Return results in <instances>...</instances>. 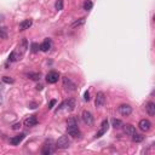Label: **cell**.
I'll use <instances>...</instances> for the list:
<instances>
[{
    "mask_svg": "<svg viewBox=\"0 0 155 155\" xmlns=\"http://www.w3.org/2000/svg\"><path fill=\"white\" fill-rule=\"evenodd\" d=\"M20 60V56L17 55V52L16 51H12L11 53H10V56H9V61L10 62H16V61H18Z\"/></svg>",
    "mask_w": 155,
    "mask_h": 155,
    "instance_id": "d6986e66",
    "label": "cell"
},
{
    "mask_svg": "<svg viewBox=\"0 0 155 155\" xmlns=\"http://www.w3.org/2000/svg\"><path fill=\"white\" fill-rule=\"evenodd\" d=\"M92 7H93V3L91 1V0H86V1L84 3V10L85 11L92 10Z\"/></svg>",
    "mask_w": 155,
    "mask_h": 155,
    "instance_id": "ffe728a7",
    "label": "cell"
},
{
    "mask_svg": "<svg viewBox=\"0 0 155 155\" xmlns=\"http://www.w3.org/2000/svg\"><path fill=\"white\" fill-rule=\"evenodd\" d=\"M69 145H70V141L68 140L67 136L60 137L58 140H57V142H56V147L58 149H67V148H69Z\"/></svg>",
    "mask_w": 155,
    "mask_h": 155,
    "instance_id": "3957f363",
    "label": "cell"
},
{
    "mask_svg": "<svg viewBox=\"0 0 155 155\" xmlns=\"http://www.w3.org/2000/svg\"><path fill=\"white\" fill-rule=\"evenodd\" d=\"M39 50H40L39 44H36V43H33V44H32V46H30V51H32V52H33V53H36Z\"/></svg>",
    "mask_w": 155,
    "mask_h": 155,
    "instance_id": "484cf974",
    "label": "cell"
},
{
    "mask_svg": "<svg viewBox=\"0 0 155 155\" xmlns=\"http://www.w3.org/2000/svg\"><path fill=\"white\" fill-rule=\"evenodd\" d=\"M4 21V15H0V22Z\"/></svg>",
    "mask_w": 155,
    "mask_h": 155,
    "instance_id": "d6a6232c",
    "label": "cell"
},
{
    "mask_svg": "<svg viewBox=\"0 0 155 155\" xmlns=\"http://www.w3.org/2000/svg\"><path fill=\"white\" fill-rule=\"evenodd\" d=\"M20 128H21V124H20V122H17V124H15L12 126V130H20Z\"/></svg>",
    "mask_w": 155,
    "mask_h": 155,
    "instance_id": "f546056e",
    "label": "cell"
},
{
    "mask_svg": "<svg viewBox=\"0 0 155 155\" xmlns=\"http://www.w3.org/2000/svg\"><path fill=\"white\" fill-rule=\"evenodd\" d=\"M85 23V18L83 17V18H79L78 21H75V22H73L72 23V27L73 28H75V27H80V26H83V24Z\"/></svg>",
    "mask_w": 155,
    "mask_h": 155,
    "instance_id": "7402d4cb",
    "label": "cell"
},
{
    "mask_svg": "<svg viewBox=\"0 0 155 155\" xmlns=\"http://www.w3.org/2000/svg\"><path fill=\"white\" fill-rule=\"evenodd\" d=\"M56 103H57L56 100H51L50 103H48V105H47V108H48V109H52V108L55 107V104H56Z\"/></svg>",
    "mask_w": 155,
    "mask_h": 155,
    "instance_id": "83f0119b",
    "label": "cell"
},
{
    "mask_svg": "<svg viewBox=\"0 0 155 155\" xmlns=\"http://www.w3.org/2000/svg\"><path fill=\"white\" fill-rule=\"evenodd\" d=\"M63 87H66V90H68V91H75L76 84L73 83L69 78H63Z\"/></svg>",
    "mask_w": 155,
    "mask_h": 155,
    "instance_id": "30bf717a",
    "label": "cell"
},
{
    "mask_svg": "<svg viewBox=\"0 0 155 155\" xmlns=\"http://www.w3.org/2000/svg\"><path fill=\"white\" fill-rule=\"evenodd\" d=\"M55 9H56L57 11L63 10V0H57L56 4H55Z\"/></svg>",
    "mask_w": 155,
    "mask_h": 155,
    "instance_id": "d4e9b609",
    "label": "cell"
},
{
    "mask_svg": "<svg viewBox=\"0 0 155 155\" xmlns=\"http://www.w3.org/2000/svg\"><path fill=\"white\" fill-rule=\"evenodd\" d=\"M138 127H140L141 131L143 132H148L151 128V122L148 119H142L140 122H138Z\"/></svg>",
    "mask_w": 155,
    "mask_h": 155,
    "instance_id": "52a82bcc",
    "label": "cell"
},
{
    "mask_svg": "<svg viewBox=\"0 0 155 155\" xmlns=\"http://www.w3.org/2000/svg\"><path fill=\"white\" fill-rule=\"evenodd\" d=\"M24 138H26V133H20L17 136L10 138V144H12V145H18L24 140Z\"/></svg>",
    "mask_w": 155,
    "mask_h": 155,
    "instance_id": "7c38bea8",
    "label": "cell"
},
{
    "mask_svg": "<svg viewBox=\"0 0 155 155\" xmlns=\"http://www.w3.org/2000/svg\"><path fill=\"white\" fill-rule=\"evenodd\" d=\"M84 100H85L86 102L90 101V92H88V91H86V92L84 93Z\"/></svg>",
    "mask_w": 155,
    "mask_h": 155,
    "instance_id": "f1b7e54d",
    "label": "cell"
},
{
    "mask_svg": "<svg viewBox=\"0 0 155 155\" xmlns=\"http://www.w3.org/2000/svg\"><path fill=\"white\" fill-rule=\"evenodd\" d=\"M0 103H1V97H0Z\"/></svg>",
    "mask_w": 155,
    "mask_h": 155,
    "instance_id": "836d02e7",
    "label": "cell"
},
{
    "mask_svg": "<svg viewBox=\"0 0 155 155\" xmlns=\"http://www.w3.org/2000/svg\"><path fill=\"white\" fill-rule=\"evenodd\" d=\"M124 132H125L126 135H128V136H132V135L136 132V128H135V126L131 125V124H126V125H124Z\"/></svg>",
    "mask_w": 155,
    "mask_h": 155,
    "instance_id": "e0dca14e",
    "label": "cell"
},
{
    "mask_svg": "<svg viewBox=\"0 0 155 155\" xmlns=\"http://www.w3.org/2000/svg\"><path fill=\"white\" fill-rule=\"evenodd\" d=\"M58 79H60V74L55 70L48 72L47 75H46V81L48 84H56L57 81H58Z\"/></svg>",
    "mask_w": 155,
    "mask_h": 155,
    "instance_id": "8992f818",
    "label": "cell"
},
{
    "mask_svg": "<svg viewBox=\"0 0 155 155\" xmlns=\"http://www.w3.org/2000/svg\"><path fill=\"white\" fill-rule=\"evenodd\" d=\"M112 125H113V127H115V128H120L122 126V121L120 119H113L112 120Z\"/></svg>",
    "mask_w": 155,
    "mask_h": 155,
    "instance_id": "44dd1931",
    "label": "cell"
},
{
    "mask_svg": "<svg viewBox=\"0 0 155 155\" xmlns=\"http://www.w3.org/2000/svg\"><path fill=\"white\" fill-rule=\"evenodd\" d=\"M0 39H7V28L6 27L0 28Z\"/></svg>",
    "mask_w": 155,
    "mask_h": 155,
    "instance_id": "603a6c76",
    "label": "cell"
},
{
    "mask_svg": "<svg viewBox=\"0 0 155 155\" xmlns=\"http://www.w3.org/2000/svg\"><path fill=\"white\" fill-rule=\"evenodd\" d=\"M67 131L72 137H74V138H78V137L81 136V132L79 130V126H78V122H76L75 118H69L67 120Z\"/></svg>",
    "mask_w": 155,
    "mask_h": 155,
    "instance_id": "6da1fadb",
    "label": "cell"
},
{
    "mask_svg": "<svg viewBox=\"0 0 155 155\" xmlns=\"http://www.w3.org/2000/svg\"><path fill=\"white\" fill-rule=\"evenodd\" d=\"M33 24V21L32 20H24L20 23V30H26V29H29Z\"/></svg>",
    "mask_w": 155,
    "mask_h": 155,
    "instance_id": "9a60e30c",
    "label": "cell"
},
{
    "mask_svg": "<svg viewBox=\"0 0 155 155\" xmlns=\"http://www.w3.org/2000/svg\"><path fill=\"white\" fill-rule=\"evenodd\" d=\"M119 113L124 116H128L132 114V107L130 104H121L119 107Z\"/></svg>",
    "mask_w": 155,
    "mask_h": 155,
    "instance_id": "ba28073f",
    "label": "cell"
},
{
    "mask_svg": "<svg viewBox=\"0 0 155 155\" xmlns=\"http://www.w3.org/2000/svg\"><path fill=\"white\" fill-rule=\"evenodd\" d=\"M131 138H132V141L135 142V143H141L143 140H144V136H142V135H138V133H133L132 136H131Z\"/></svg>",
    "mask_w": 155,
    "mask_h": 155,
    "instance_id": "ac0fdd59",
    "label": "cell"
},
{
    "mask_svg": "<svg viewBox=\"0 0 155 155\" xmlns=\"http://www.w3.org/2000/svg\"><path fill=\"white\" fill-rule=\"evenodd\" d=\"M51 45H52L51 39H45L41 43V45H40V50H41L43 52H47L51 48Z\"/></svg>",
    "mask_w": 155,
    "mask_h": 155,
    "instance_id": "5bb4252c",
    "label": "cell"
},
{
    "mask_svg": "<svg viewBox=\"0 0 155 155\" xmlns=\"http://www.w3.org/2000/svg\"><path fill=\"white\" fill-rule=\"evenodd\" d=\"M104 103H105V95H104V92H102V91L97 92L96 100H95V105L97 108H101V107L104 105Z\"/></svg>",
    "mask_w": 155,
    "mask_h": 155,
    "instance_id": "5b68a950",
    "label": "cell"
},
{
    "mask_svg": "<svg viewBox=\"0 0 155 155\" xmlns=\"http://www.w3.org/2000/svg\"><path fill=\"white\" fill-rule=\"evenodd\" d=\"M81 118H83V121L85 122V124H86L87 126H92V125H93L95 118H93V115H92V113H91V112L84 110L83 114H81Z\"/></svg>",
    "mask_w": 155,
    "mask_h": 155,
    "instance_id": "277c9868",
    "label": "cell"
},
{
    "mask_svg": "<svg viewBox=\"0 0 155 155\" xmlns=\"http://www.w3.org/2000/svg\"><path fill=\"white\" fill-rule=\"evenodd\" d=\"M43 85H36V90H38V91H41V90H43Z\"/></svg>",
    "mask_w": 155,
    "mask_h": 155,
    "instance_id": "4dcf8cb0",
    "label": "cell"
},
{
    "mask_svg": "<svg viewBox=\"0 0 155 155\" xmlns=\"http://www.w3.org/2000/svg\"><path fill=\"white\" fill-rule=\"evenodd\" d=\"M108 127H109V121L105 119V120H103L102 121V124H101V128L98 130V132L96 133V138H100V137H102L105 132L108 131Z\"/></svg>",
    "mask_w": 155,
    "mask_h": 155,
    "instance_id": "9c48e42d",
    "label": "cell"
},
{
    "mask_svg": "<svg viewBox=\"0 0 155 155\" xmlns=\"http://www.w3.org/2000/svg\"><path fill=\"white\" fill-rule=\"evenodd\" d=\"M53 151H55V148H53V145H52V141H48V142H46L43 145V149H41L43 155H50Z\"/></svg>",
    "mask_w": 155,
    "mask_h": 155,
    "instance_id": "8fae6325",
    "label": "cell"
},
{
    "mask_svg": "<svg viewBox=\"0 0 155 155\" xmlns=\"http://www.w3.org/2000/svg\"><path fill=\"white\" fill-rule=\"evenodd\" d=\"M3 81L5 84H13L15 83V80L12 78H10V76H3Z\"/></svg>",
    "mask_w": 155,
    "mask_h": 155,
    "instance_id": "4316f807",
    "label": "cell"
},
{
    "mask_svg": "<svg viewBox=\"0 0 155 155\" xmlns=\"http://www.w3.org/2000/svg\"><path fill=\"white\" fill-rule=\"evenodd\" d=\"M75 108V100L74 98H69L67 101H64L60 107L58 109L56 110V114H58V112H62V110H67V112H72V110H74Z\"/></svg>",
    "mask_w": 155,
    "mask_h": 155,
    "instance_id": "7a4b0ae2",
    "label": "cell"
},
{
    "mask_svg": "<svg viewBox=\"0 0 155 155\" xmlns=\"http://www.w3.org/2000/svg\"><path fill=\"white\" fill-rule=\"evenodd\" d=\"M145 109H147V113H148L150 116L155 115V103L154 102H148V103H147Z\"/></svg>",
    "mask_w": 155,
    "mask_h": 155,
    "instance_id": "2e32d148",
    "label": "cell"
},
{
    "mask_svg": "<svg viewBox=\"0 0 155 155\" xmlns=\"http://www.w3.org/2000/svg\"><path fill=\"white\" fill-rule=\"evenodd\" d=\"M29 108H32V109L36 108V104H35V103H32V104H29Z\"/></svg>",
    "mask_w": 155,
    "mask_h": 155,
    "instance_id": "1f68e13d",
    "label": "cell"
},
{
    "mask_svg": "<svg viewBox=\"0 0 155 155\" xmlns=\"http://www.w3.org/2000/svg\"><path fill=\"white\" fill-rule=\"evenodd\" d=\"M28 78L32 79V80H40V73H29L28 74Z\"/></svg>",
    "mask_w": 155,
    "mask_h": 155,
    "instance_id": "cb8c5ba5",
    "label": "cell"
},
{
    "mask_svg": "<svg viewBox=\"0 0 155 155\" xmlns=\"http://www.w3.org/2000/svg\"><path fill=\"white\" fill-rule=\"evenodd\" d=\"M23 124L24 126H27V127H33L38 124V119L35 118V115H30L29 118H27L26 120L23 121Z\"/></svg>",
    "mask_w": 155,
    "mask_h": 155,
    "instance_id": "4fadbf2b",
    "label": "cell"
}]
</instances>
